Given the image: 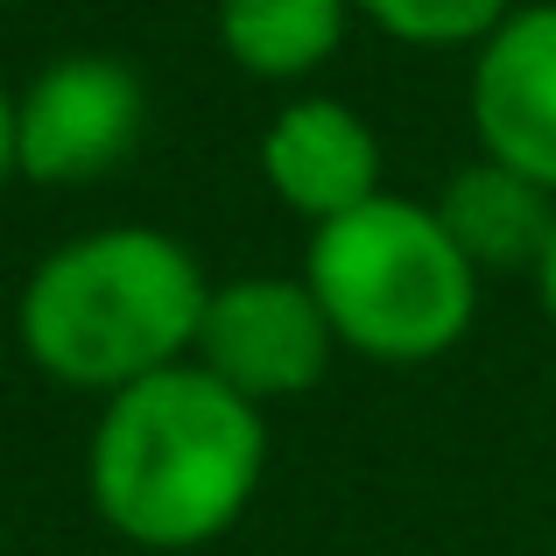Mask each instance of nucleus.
Returning a JSON list of instances; mask_svg holds the SVG:
<instances>
[{
	"instance_id": "f257e3e1",
	"label": "nucleus",
	"mask_w": 556,
	"mask_h": 556,
	"mask_svg": "<svg viewBox=\"0 0 556 556\" xmlns=\"http://www.w3.org/2000/svg\"><path fill=\"white\" fill-rule=\"evenodd\" d=\"M268 479V408L198 359L106 394L85 437V501L121 543L184 556L240 529Z\"/></svg>"
},
{
	"instance_id": "f03ea898",
	"label": "nucleus",
	"mask_w": 556,
	"mask_h": 556,
	"mask_svg": "<svg viewBox=\"0 0 556 556\" xmlns=\"http://www.w3.org/2000/svg\"><path fill=\"white\" fill-rule=\"evenodd\" d=\"M212 275L163 226H99L50 247L14 296V339L28 367L71 394H121L135 380L184 367Z\"/></svg>"
},
{
	"instance_id": "7ed1b4c3",
	"label": "nucleus",
	"mask_w": 556,
	"mask_h": 556,
	"mask_svg": "<svg viewBox=\"0 0 556 556\" xmlns=\"http://www.w3.org/2000/svg\"><path fill=\"white\" fill-rule=\"evenodd\" d=\"M303 282L325 311L339 353L374 367H437L472 339L479 317V268L437 226L430 198L380 190L359 212L311 226Z\"/></svg>"
},
{
	"instance_id": "20e7f679",
	"label": "nucleus",
	"mask_w": 556,
	"mask_h": 556,
	"mask_svg": "<svg viewBox=\"0 0 556 556\" xmlns=\"http://www.w3.org/2000/svg\"><path fill=\"white\" fill-rule=\"evenodd\" d=\"M149 135V85L106 50L50 56L14 92V169L36 190L106 184Z\"/></svg>"
},
{
	"instance_id": "39448f33",
	"label": "nucleus",
	"mask_w": 556,
	"mask_h": 556,
	"mask_svg": "<svg viewBox=\"0 0 556 556\" xmlns=\"http://www.w3.org/2000/svg\"><path fill=\"white\" fill-rule=\"evenodd\" d=\"M190 359L212 380H226L232 394H247L254 408H275L325 388L339 339H331L303 275H232V282H212V296H204Z\"/></svg>"
},
{
	"instance_id": "423d86ee",
	"label": "nucleus",
	"mask_w": 556,
	"mask_h": 556,
	"mask_svg": "<svg viewBox=\"0 0 556 556\" xmlns=\"http://www.w3.org/2000/svg\"><path fill=\"white\" fill-rule=\"evenodd\" d=\"M472 135L479 155L556 198V0H521L472 50Z\"/></svg>"
},
{
	"instance_id": "0eeeda50",
	"label": "nucleus",
	"mask_w": 556,
	"mask_h": 556,
	"mask_svg": "<svg viewBox=\"0 0 556 556\" xmlns=\"http://www.w3.org/2000/svg\"><path fill=\"white\" fill-rule=\"evenodd\" d=\"M261 184L282 212H296L303 226H331V218L359 212L367 198H380V135L359 106L331 92H289L275 106V121L261 127Z\"/></svg>"
},
{
	"instance_id": "6e6552de",
	"label": "nucleus",
	"mask_w": 556,
	"mask_h": 556,
	"mask_svg": "<svg viewBox=\"0 0 556 556\" xmlns=\"http://www.w3.org/2000/svg\"><path fill=\"white\" fill-rule=\"evenodd\" d=\"M430 212L458 240V254L479 268V282L486 275H535V261H543L556 232V198L543 184L515 177L507 163H493V155H472V163L451 169L437 184Z\"/></svg>"
},
{
	"instance_id": "1a4fd4ad",
	"label": "nucleus",
	"mask_w": 556,
	"mask_h": 556,
	"mask_svg": "<svg viewBox=\"0 0 556 556\" xmlns=\"http://www.w3.org/2000/svg\"><path fill=\"white\" fill-rule=\"evenodd\" d=\"M353 0H218V50L261 85H303L339 56Z\"/></svg>"
},
{
	"instance_id": "9d476101",
	"label": "nucleus",
	"mask_w": 556,
	"mask_h": 556,
	"mask_svg": "<svg viewBox=\"0 0 556 556\" xmlns=\"http://www.w3.org/2000/svg\"><path fill=\"white\" fill-rule=\"evenodd\" d=\"M515 8L521 0H353V14H367L380 36L408 50H458V42L479 50Z\"/></svg>"
},
{
	"instance_id": "9b49d317",
	"label": "nucleus",
	"mask_w": 556,
	"mask_h": 556,
	"mask_svg": "<svg viewBox=\"0 0 556 556\" xmlns=\"http://www.w3.org/2000/svg\"><path fill=\"white\" fill-rule=\"evenodd\" d=\"M22 184V169H14V92L0 85V190Z\"/></svg>"
},
{
	"instance_id": "f8f14e48",
	"label": "nucleus",
	"mask_w": 556,
	"mask_h": 556,
	"mask_svg": "<svg viewBox=\"0 0 556 556\" xmlns=\"http://www.w3.org/2000/svg\"><path fill=\"white\" fill-rule=\"evenodd\" d=\"M529 282H535V303H543V317L556 325V232H549V247H543V261H535Z\"/></svg>"
},
{
	"instance_id": "ddd939ff",
	"label": "nucleus",
	"mask_w": 556,
	"mask_h": 556,
	"mask_svg": "<svg viewBox=\"0 0 556 556\" xmlns=\"http://www.w3.org/2000/svg\"><path fill=\"white\" fill-rule=\"evenodd\" d=\"M0 8H22V0H0Z\"/></svg>"
}]
</instances>
